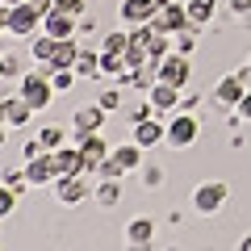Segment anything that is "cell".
<instances>
[{"label": "cell", "mask_w": 251, "mask_h": 251, "mask_svg": "<svg viewBox=\"0 0 251 251\" xmlns=\"http://www.w3.org/2000/svg\"><path fill=\"white\" fill-rule=\"evenodd\" d=\"M97 201L100 205H117V201H122V184H117V180H100L97 184Z\"/></svg>", "instance_id": "25"}, {"label": "cell", "mask_w": 251, "mask_h": 251, "mask_svg": "<svg viewBox=\"0 0 251 251\" xmlns=\"http://www.w3.org/2000/svg\"><path fill=\"white\" fill-rule=\"evenodd\" d=\"M97 105L105 109V113H117V109H122V88H105L97 97Z\"/></svg>", "instance_id": "29"}, {"label": "cell", "mask_w": 251, "mask_h": 251, "mask_svg": "<svg viewBox=\"0 0 251 251\" xmlns=\"http://www.w3.org/2000/svg\"><path fill=\"white\" fill-rule=\"evenodd\" d=\"M109 159H113V163H117L122 172H138V168H143V147H138V143L113 147V155H109Z\"/></svg>", "instance_id": "19"}, {"label": "cell", "mask_w": 251, "mask_h": 251, "mask_svg": "<svg viewBox=\"0 0 251 251\" xmlns=\"http://www.w3.org/2000/svg\"><path fill=\"white\" fill-rule=\"evenodd\" d=\"M155 67H159V80L163 84H176V88H184V84L193 80V63H188V54H180V50L163 54Z\"/></svg>", "instance_id": "5"}, {"label": "cell", "mask_w": 251, "mask_h": 251, "mask_svg": "<svg viewBox=\"0 0 251 251\" xmlns=\"http://www.w3.org/2000/svg\"><path fill=\"white\" fill-rule=\"evenodd\" d=\"M54 197H59L63 205H80V201L88 197V180H84V172H75V176H59V180H54Z\"/></svg>", "instance_id": "10"}, {"label": "cell", "mask_w": 251, "mask_h": 251, "mask_svg": "<svg viewBox=\"0 0 251 251\" xmlns=\"http://www.w3.org/2000/svg\"><path fill=\"white\" fill-rule=\"evenodd\" d=\"M54 9L72 13V17H84V9H88V0H54Z\"/></svg>", "instance_id": "32"}, {"label": "cell", "mask_w": 251, "mask_h": 251, "mask_svg": "<svg viewBox=\"0 0 251 251\" xmlns=\"http://www.w3.org/2000/svg\"><path fill=\"white\" fill-rule=\"evenodd\" d=\"M75 21L80 17H72V13H63V9H46L42 13V29L50 38H75Z\"/></svg>", "instance_id": "14"}, {"label": "cell", "mask_w": 251, "mask_h": 251, "mask_svg": "<svg viewBox=\"0 0 251 251\" xmlns=\"http://www.w3.org/2000/svg\"><path fill=\"white\" fill-rule=\"evenodd\" d=\"M50 159H54V172H59V176H75V172H84L80 147H59V151H50Z\"/></svg>", "instance_id": "17"}, {"label": "cell", "mask_w": 251, "mask_h": 251, "mask_svg": "<svg viewBox=\"0 0 251 251\" xmlns=\"http://www.w3.org/2000/svg\"><path fill=\"white\" fill-rule=\"evenodd\" d=\"M13 205H17V193H13L9 184H0V218H9Z\"/></svg>", "instance_id": "31"}, {"label": "cell", "mask_w": 251, "mask_h": 251, "mask_svg": "<svg viewBox=\"0 0 251 251\" xmlns=\"http://www.w3.org/2000/svg\"><path fill=\"white\" fill-rule=\"evenodd\" d=\"M201 134V122L197 113H184V109H176V117L168 122V147H176V151H184V147H193Z\"/></svg>", "instance_id": "4"}, {"label": "cell", "mask_w": 251, "mask_h": 251, "mask_svg": "<svg viewBox=\"0 0 251 251\" xmlns=\"http://www.w3.org/2000/svg\"><path fill=\"white\" fill-rule=\"evenodd\" d=\"M226 201H230V184H226V180H201V184L193 188V209H197L201 218H214Z\"/></svg>", "instance_id": "2"}, {"label": "cell", "mask_w": 251, "mask_h": 251, "mask_svg": "<svg viewBox=\"0 0 251 251\" xmlns=\"http://www.w3.org/2000/svg\"><path fill=\"white\" fill-rule=\"evenodd\" d=\"M75 29H80V34H97V21H92V17H80V21H75Z\"/></svg>", "instance_id": "35"}, {"label": "cell", "mask_w": 251, "mask_h": 251, "mask_svg": "<svg viewBox=\"0 0 251 251\" xmlns=\"http://www.w3.org/2000/svg\"><path fill=\"white\" fill-rule=\"evenodd\" d=\"M38 143H42L46 151H59L63 147V130L59 126H46V130H38Z\"/></svg>", "instance_id": "28"}, {"label": "cell", "mask_w": 251, "mask_h": 251, "mask_svg": "<svg viewBox=\"0 0 251 251\" xmlns=\"http://www.w3.org/2000/svg\"><path fill=\"white\" fill-rule=\"evenodd\" d=\"M239 251H251V234H243V243H239Z\"/></svg>", "instance_id": "39"}, {"label": "cell", "mask_w": 251, "mask_h": 251, "mask_svg": "<svg viewBox=\"0 0 251 251\" xmlns=\"http://www.w3.org/2000/svg\"><path fill=\"white\" fill-rule=\"evenodd\" d=\"M17 97L25 100V105L34 109V113H38V109H46V105H50V100H54L50 75H46L42 67H38V72H25V75H21V84H17Z\"/></svg>", "instance_id": "1"}, {"label": "cell", "mask_w": 251, "mask_h": 251, "mask_svg": "<svg viewBox=\"0 0 251 251\" xmlns=\"http://www.w3.org/2000/svg\"><path fill=\"white\" fill-rule=\"evenodd\" d=\"M134 143L143 147H159V143H168V126L159 122V117H143V122H134Z\"/></svg>", "instance_id": "12"}, {"label": "cell", "mask_w": 251, "mask_h": 251, "mask_svg": "<svg viewBox=\"0 0 251 251\" xmlns=\"http://www.w3.org/2000/svg\"><path fill=\"white\" fill-rule=\"evenodd\" d=\"M184 9H188V21L193 25H209L218 13V0H184Z\"/></svg>", "instance_id": "21"}, {"label": "cell", "mask_w": 251, "mask_h": 251, "mask_svg": "<svg viewBox=\"0 0 251 251\" xmlns=\"http://www.w3.org/2000/svg\"><path fill=\"white\" fill-rule=\"evenodd\" d=\"M54 46H59V38H50L46 29H38V34L29 38V54H34V63H50Z\"/></svg>", "instance_id": "22"}, {"label": "cell", "mask_w": 251, "mask_h": 251, "mask_svg": "<svg viewBox=\"0 0 251 251\" xmlns=\"http://www.w3.org/2000/svg\"><path fill=\"white\" fill-rule=\"evenodd\" d=\"M163 0H122V9H117V17L126 21V25H147V21L159 13Z\"/></svg>", "instance_id": "9"}, {"label": "cell", "mask_w": 251, "mask_h": 251, "mask_svg": "<svg viewBox=\"0 0 251 251\" xmlns=\"http://www.w3.org/2000/svg\"><path fill=\"white\" fill-rule=\"evenodd\" d=\"M72 126H75V138L84 134H100V126H105V109L100 105H84L72 113Z\"/></svg>", "instance_id": "13"}, {"label": "cell", "mask_w": 251, "mask_h": 251, "mask_svg": "<svg viewBox=\"0 0 251 251\" xmlns=\"http://www.w3.org/2000/svg\"><path fill=\"white\" fill-rule=\"evenodd\" d=\"M100 50H109V54H126V50H130V29H109V34L100 38Z\"/></svg>", "instance_id": "23"}, {"label": "cell", "mask_w": 251, "mask_h": 251, "mask_svg": "<svg viewBox=\"0 0 251 251\" xmlns=\"http://www.w3.org/2000/svg\"><path fill=\"white\" fill-rule=\"evenodd\" d=\"M80 80H97L100 75V50H88V46H80V54H75V67H72Z\"/></svg>", "instance_id": "20"}, {"label": "cell", "mask_w": 251, "mask_h": 251, "mask_svg": "<svg viewBox=\"0 0 251 251\" xmlns=\"http://www.w3.org/2000/svg\"><path fill=\"white\" fill-rule=\"evenodd\" d=\"M230 13H239V17H243V13H251V0H230Z\"/></svg>", "instance_id": "37"}, {"label": "cell", "mask_w": 251, "mask_h": 251, "mask_svg": "<svg viewBox=\"0 0 251 251\" xmlns=\"http://www.w3.org/2000/svg\"><path fill=\"white\" fill-rule=\"evenodd\" d=\"M197 29H201V25H188V29H180V34H172V50L193 54V46H197Z\"/></svg>", "instance_id": "24"}, {"label": "cell", "mask_w": 251, "mask_h": 251, "mask_svg": "<svg viewBox=\"0 0 251 251\" xmlns=\"http://www.w3.org/2000/svg\"><path fill=\"white\" fill-rule=\"evenodd\" d=\"M38 29H42V9H34L29 0L9 9V17H4V34H13V38H34Z\"/></svg>", "instance_id": "3"}, {"label": "cell", "mask_w": 251, "mask_h": 251, "mask_svg": "<svg viewBox=\"0 0 251 251\" xmlns=\"http://www.w3.org/2000/svg\"><path fill=\"white\" fill-rule=\"evenodd\" d=\"M143 184L147 188H159L163 184V168H159V163H143Z\"/></svg>", "instance_id": "30"}, {"label": "cell", "mask_w": 251, "mask_h": 251, "mask_svg": "<svg viewBox=\"0 0 251 251\" xmlns=\"http://www.w3.org/2000/svg\"><path fill=\"white\" fill-rule=\"evenodd\" d=\"M0 184H9L13 193H21L29 184V176H25V168H9V172H0Z\"/></svg>", "instance_id": "27"}, {"label": "cell", "mask_w": 251, "mask_h": 251, "mask_svg": "<svg viewBox=\"0 0 251 251\" xmlns=\"http://www.w3.org/2000/svg\"><path fill=\"white\" fill-rule=\"evenodd\" d=\"M0 113H4V126H9V130H17V126L29 122V113H34V109H29L21 97H9V100H0Z\"/></svg>", "instance_id": "18"}, {"label": "cell", "mask_w": 251, "mask_h": 251, "mask_svg": "<svg viewBox=\"0 0 251 251\" xmlns=\"http://www.w3.org/2000/svg\"><path fill=\"white\" fill-rule=\"evenodd\" d=\"M234 113H239V122H251V92H243V100L234 105Z\"/></svg>", "instance_id": "33"}, {"label": "cell", "mask_w": 251, "mask_h": 251, "mask_svg": "<svg viewBox=\"0 0 251 251\" xmlns=\"http://www.w3.org/2000/svg\"><path fill=\"white\" fill-rule=\"evenodd\" d=\"M247 67H251V63H247Z\"/></svg>", "instance_id": "40"}, {"label": "cell", "mask_w": 251, "mask_h": 251, "mask_svg": "<svg viewBox=\"0 0 251 251\" xmlns=\"http://www.w3.org/2000/svg\"><path fill=\"white\" fill-rule=\"evenodd\" d=\"M155 239V222L151 218H134V222L126 226V243H130V251H147Z\"/></svg>", "instance_id": "16"}, {"label": "cell", "mask_w": 251, "mask_h": 251, "mask_svg": "<svg viewBox=\"0 0 251 251\" xmlns=\"http://www.w3.org/2000/svg\"><path fill=\"white\" fill-rule=\"evenodd\" d=\"M126 72V54H109V50H100V75H122Z\"/></svg>", "instance_id": "26"}, {"label": "cell", "mask_w": 251, "mask_h": 251, "mask_svg": "<svg viewBox=\"0 0 251 251\" xmlns=\"http://www.w3.org/2000/svg\"><path fill=\"white\" fill-rule=\"evenodd\" d=\"M75 147H80V155H84V172H97L100 163H105L109 155H113V147H109L100 134H84Z\"/></svg>", "instance_id": "8"}, {"label": "cell", "mask_w": 251, "mask_h": 251, "mask_svg": "<svg viewBox=\"0 0 251 251\" xmlns=\"http://www.w3.org/2000/svg\"><path fill=\"white\" fill-rule=\"evenodd\" d=\"M0 80H13V63H9V54H0Z\"/></svg>", "instance_id": "36"}, {"label": "cell", "mask_w": 251, "mask_h": 251, "mask_svg": "<svg viewBox=\"0 0 251 251\" xmlns=\"http://www.w3.org/2000/svg\"><path fill=\"white\" fill-rule=\"evenodd\" d=\"M243 92H247V80H243V75L234 72V75H226V80H218V88H214V100L226 109V113H234V105L243 100Z\"/></svg>", "instance_id": "11"}, {"label": "cell", "mask_w": 251, "mask_h": 251, "mask_svg": "<svg viewBox=\"0 0 251 251\" xmlns=\"http://www.w3.org/2000/svg\"><path fill=\"white\" fill-rule=\"evenodd\" d=\"M197 100H201V97H193V92H184V97H180V109H184V113H193V109H197Z\"/></svg>", "instance_id": "34"}, {"label": "cell", "mask_w": 251, "mask_h": 251, "mask_svg": "<svg viewBox=\"0 0 251 251\" xmlns=\"http://www.w3.org/2000/svg\"><path fill=\"white\" fill-rule=\"evenodd\" d=\"M25 176H29V184H54V180H59V172H54L50 151H42L38 159H25Z\"/></svg>", "instance_id": "15"}, {"label": "cell", "mask_w": 251, "mask_h": 251, "mask_svg": "<svg viewBox=\"0 0 251 251\" xmlns=\"http://www.w3.org/2000/svg\"><path fill=\"white\" fill-rule=\"evenodd\" d=\"M151 25H155V29H163V34H180V29H188L193 21H188V9L180 4V0H163L159 13L151 17Z\"/></svg>", "instance_id": "6"}, {"label": "cell", "mask_w": 251, "mask_h": 251, "mask_svg": "<svg viewBox=\"0 0 251 251\" xmlns=\"http://www.w3.org/2000/svg\"><path fill=\"white\" fill-rule=\"evenodd\" d=\"M180 92H184V88L155 80L151 88H147V100H151V109H155V113H176V109H180Z\"/></svg>", "instance_id": "7"}, {"label": "cell", "mask_w": 251, "mask_h": 251, "mask_svg": "<svg viewBox=\"0 0 251 251\" xmlns=\"http://www.w3.org/2000/svg\"><path fill=\"white\" fill-rule=\"evenodd\" d=\"M4 143H9V126L0 122V147H4Z\"/></svg>", "instance_id": "38"}]
</instances>
